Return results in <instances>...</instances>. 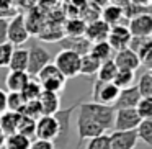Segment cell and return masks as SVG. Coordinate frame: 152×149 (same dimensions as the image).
<instances>
[{"label":"cell","instance_id":"cell-7","mask_svg":"<svg viewBox=\"0 0 152 149\" xmlns=\"http://www.w3.org/2000/svg\"><path fill=\"white\" fill-rule=\"evenodd\" d=\"M142 120L136 113V110H115L113 131H134Z\"/></svg>","mask_w":152,"mask_h":149},{"label":"cell","instance_id":"cell-33","mask_svg":"<svg viewBox=\"0 0 152 149\" xmlns=\"http://www.w3.org/2000/svg\"><path fill=\"white\" fill-rule=\"evenodd\" d=\"M113 85L118 90L128 89V87L134 85V72H129V70H118L113 79Z\"/></svg>","mask_w":152,"mask_h":149},{"label":"cell","instance_id":"cell-6","mask_svg":"<svg viewBox=\"0 0 152 149\" xmlns=\"http://www.w3.org/2000/svg\"><path fill=\"white\" fill-rule=\"evenodd\" d=\"M119 90L113 85V82H100L95 80L92 89V102L98 105H108L111 106L118 97Z\"/></svg>","mask_w":152,"mask_h":149},{"label":"cell","instance_id":"cell-8","mask_svg":"<svg viewBox=\"0 0 152 149\" xmlns=\"http://www.w3.org/2000/svg\"><path fill=\"white\" fill-rule=\"evenodd\" d=\"M77 131H79V141H77L75 149H80L83 142L88 141V139L96 138V136L106 133L103 128H100L96 123H93L92 120L85 118L83 115H77Z\"/></svg>","mask_w":152,"mask_h":149},{"label":"cell","instance_id":"cell-11","mask_svg":"<svg viewBox=\"0 0 152 149\" xmlns=\"http://www.w3.org/2000/svg\"><path fill=\"white\" fill-rule=\"evenodd\" d=\"M131 33L129 30L124 26V25H116V26L110 28V33L108 38H106V43L110 44L111 49H115L116 53L123 49H128L129 46V41H131Z\"/></svg>","mask_w":152,"mask_h":149},{"label":"cell","instance_id":"cell-30","mask_svg":"<svg viewBox=\"0 0 152 149\" xmlns=\"http://www.w3.org/2000/svg\"><path fill=\"white\" fill-rule=\"evenodd\" d=\"M25 105H26V100L23 98L20 92H10L7 93V110L13 113H20L23 112Z\"/></svg>","mask_w":152,"mask_h":149},{"label":"cell","instance_id":"cell-31","mask_svg":"<svg viewBox=\"0 0 152 149\" xmlns=\"http://www.w3.org/2000/svg\"><path fill=\"white\" fill-rule=\"evenodd\" d=\"M136 134H137V139H141L145 146H152V118L142 120L136 128Z\"/></svg>","mask_w":152,"mask_h":149},{"label":"cell","instance_id":"cell-12","mask_svg":"<svg viewBox=\"0 0 152 149\" xmlns=\"http://www.w3.org/2000/svg\"><path fill=\"white\" fill-rule=\"evenodd\" d=\"M128 49H131L141 61V66L145 64L151 67L152 61V38H131Z\"/></svg>","mask_w":152,"mask_h":149},{"label":"cell","instance_id":"cell-2","mask_svg":"<svg viewBox=\"0 0 152 149\" xmlns=\"http://www.w3.org/2000/svg\"><path fill=\"white\" fill-rule=\"evenodd\" d=\"M80 102L70 105L69 108H61L59 112L54 115L57 121V138L54 139V148H61L64 149L69 142V138H70V126H72V115L77 108H79Z\"/></svg>","mask_w":152,"mask_h":149},{"label":"cell","instance_id":"cell-39","mask_svg":"<svg viewBox=\"0 0 152 149\" xmlns=\"http://www.w3.org/2000/svg\"><path fill=\"white\" fill-rule=\"evenodd\" d=\"M28 149H56V148H54V144L49 142V141H39V139H34V141H31V144H30Z\"/></svg>","mask_w":152,"mask_h":149},{"label":"cell","instance_id":"cell-43","mask_svg":"<svg viewBox=\"0 0 152 149\" xmlns=\"http://www.w3.org/2000/svg\"><path fill=\"white\" fill-rule=\"evenodd\" d=\"M0 136H4V133H2V129H0Z\"/></svg>","mask_w":152,"mask_h":149},{"label":"cell","instance_id":"cell-1","mask_svg":"<svg viewBox=\"0 0 152 149\" xmlns=\"http://www.w3.org/2000/svg\"><path fill=\"white\" fill-rule=\"evenodd\" d=\"M77 110H79V115H83L85 118L92 120L105 131L113 128V120H115V108L113 106L98 105L93 102H80Z\"/></svg>","mask_w":152,"mask_h":149},{"label":"cell","instance_id":"cell-10","mask_svg":"<svg viewBox=\"0 0 152 149\" xmlns=\"http://www.w3.org/2000/svg\"><path fill=\"white\" fill-rule=\"evenodd\" d=\"M34 136L39 141H49L54 142L57 138V121L54 116L43 115L34 125Z\"/></svg>","mask_w":152,"mask_h":149},{"label":"cell","instance_id":"cell-15","mask_svg":"<svg viewBox=\"0 0 152 149\" xmlns=\"http://www.w3.org/2000/svg\"><path fill=\"white\" fill-rule=\"evenodd\" d=\"M111 149H134L137 144V134L134 131H111L108 134Z\"/></svg>","mask_w":152,"mask_h":149},{"label":"cell","instance_id":"cell-18","mask_svg":"<svg viewBox=\"0 0 152 149\" xmlns=\"http://www.w3.org/2000/svg\"><path fill=\"white\" fill-rule=\"evenodd\" d=\"M38 103L41 106V112L46 116H54L57 112L61 110V95L59 93H53V92H41Z\"/></svg>","mask_w":152,"mask_h":149},{"label":"cell","instance_id":"cell-23","mask_svg":"<svg viewBox=\"0 0 152 149\" xmlns=\"http://www.w3.org/2000/svg\"><path fill=\"white\" fill-rule=\"evenodd\" d=\"M88 54H92L93 57H96V59L100 61V62H105V61L108 59H113V49L110 48V44L106 43V41H102V43H95L90 46V51Z\"/></svg>","mask_w":152,"mask_h":149},{"label":"cell","instance_id":"cell-36","mask_svg":"<svg viewBox=\"0 0 152 149\" xmlns=\"http://www.w3.org/2000/svg\"><path fill=\"white\" fill-rule=\"evenodd\" d=\"M34 125H36V121H33V120H30V118H26V116L21 115V120H20V123H18L17 133L31 139V136H34Z\"/></svg>","mask_w":152,"mask_h":149},{"label":"cell","instance_id":"cell-9","mask_svg":"<svg viewBox=\"0 0 152 149\" xmlns=\"http://www.w3.org/2000/svg\"><path fill=\"white\" fill-rule=\"evenodd\" d=\"M129 30L132 38H151L152 34V15L141 13L136 15L129 20V25L126 26Z\"/></svg>","mask_w":152,"mask_h":149},{"label":"cell","instance_id":"cell-20","mask_svg":"<svg viewBox=\"0 0 152 149\" xmlns=\"http://www.w3.org/2000/svg\"><path fill=\"white\" fill-rule=\"evenodd\" d=\"M123 8H121V5L119 4H110V5H106L105 8H103V12H102V18L100 20L102 21H105L106 25H108L110 28L111 26H116V25H119V21L123 20Z\"/></svg>","mask_w":152,"mask_h":149},{"label":"cell","instance_id":"cell-28","mask_svg":"<svg viewBox=\"0 0 152 149\" xmlns=\"http://www.w3.org/2000/svg\"><path fill=\"white\" fill-rule=\"evenodd\" d=\"M141 98H152V74L151 70H145L141 77H139V82L136 85Z\"/></svg>","mask_w":152,"mask_h":149},{"label":"cell","instance_id":"cell-19","mask_svg":"<svg viewBox=\"0 0 152 149\" xmlns=\"http://www.w3.org/2000/svg\"><path fill=\"white\" fill-rule=\"evenodd\" d=\"M8 69L12 72H26L28 69V49L25 48H13Z\"/></svg>","mask_w":152,"mask_h":149},{"label":"cell","instance_id":"cell-24","mask_svg":"<svg viewBox=\"0 0 152 149\" xmlns=\"http://www.w3.org/2000/svg\"><path fill=\"white\" fill-rule=\"evenodd\" d=\"M31 144V139L26 138L23 134H10L5 136V142H4V149H28Z\"/></svg>","mask_w":152,"mask_h":149},{"label":"cell","instance_id":"cell-42","mask_svg":"<svg viewBox=\"0 0 152 149\" xmlns=\"http://www.w3.org/2000/svg\"><path fill=\"white\" fill-rule=\"evenodd\" d=\"M4 142H5V136H0V149L4 148Z\"/></svg>","mask_w":152,"mask_h":149},{"label":"cell","instance_id":"cell-4","mask_svg":"<svg viewBox=\"0 0 152 149\" xmlns=\"http://www.w3.org/2000/svg\"><path fill=\"white\" fill-rule=\"evenodd\" d=\"M54 66L59 69V72L64 77L70 79V77L79 76L80 70V56L75 53H70V51H61L57 53V56L54 57Z\"/></svg>","mask_w":152,"mask_h":149},{"label":"cell","instance_id":"cell-17","mask_svg":"<svg viewBox=\"0 0 152 149\" xmlns=\"http://www.w3.org/2000/svg\"><path fill=\"white\" fill-rule=\"evenodd\" d=\"M59 44H61V48H62L61 51H70V53L79 54L80 57L88 54L90 46H92V43H88L83 36H75V38L66 36L59 41Z\"/></svg>","mask_w":152,"mask_h":149},{"label":"cell","instance_id":"cell-37","mask_svg":"<svg viewBox=\"0 0 152 149\" xmlns=\"http://www.w3.org/2000/svg\"><path fill=\"white\" fill-rule=\"evenodd\" d=\"M85 149H111L110 148V138L108 134H100L96 138H92L87 141Z\"/></svg>","mask_w":152,"mask_h":149},{"label":"cell","instance_id":"cell-26","mask_svg":"<svg viewBox=\"0 0 152 149\" xmlns=\"http://www.w3.org/2000/svg\"><path fill=\"white\" fill-rule=\"evenodd\" d=\"M116 72H118V67L115 66L113 59H108V61L100 64L98 72H96V76H98L96 80H100V82H113Z\"/></svg>","mask_w":152,"mask_h":149},{"label":"cell","instance_id":"cell-5","mask_svg":"<svg viewBox=\"0 0 152 149\" xmlns=\"http://www.w3.org/2000/svg\"><path fill=\"white\" fill-rule=\"evenodd\" d=\"M48 64H51V54L48 53V49H44L39 43L31 44V48L28 49V76L36 77L39 74V70L43 67H46Z\"/></svg>","mask_w":152,"mask_h":149},{"label":"cell","instance_id":"cell-22","mask_svg":"<svg viewBox=\"0 0 152 149\" xmlns=\"http://www.w3.org/2000/svg\"><path fill=\"white\" fill-rule=\"evenodd\" d=\"M30 79L31 77L26 72H12L10 70L5 79V85H7L8 92H21Z\"/></svg>","mask_w":152,"mask_h":149},{"label":"cell","instance_id":"cell-38","mask_svg":"<svg viewBox=\"0 0 152 149\" xmlns=\"http://www.w3.org/2000/svg\"><path fill=\"white\" fill-rule=\"evenodd\" d=\"M12 53H13V46H12L10 43L0 44V69L8 67V62H10Z\"/></svg>","mask_w":152,"mask_h":149},{"label":"cell","instance_id":"cell-13","mask_svg":"<svg viewBox=\"0 0 152 149\" xmlns=\"http://www.w3.org/2000/svg\"><path fill=\"white\" fill-rule=\"evenodd\" d=\"M110 33V26L102 21L100 18H95V20L88 21L85 26V31H83V38H85L88 43L95 44V43H102V41H106Z\"/></svg>","mask_w":152,"mask_h":149},{"label":"cell","instance_id":"cell-14","mask_svg":"<svg viewBox=\"0 0 152 149\" xmlns=\"http://www.w3.org/2000/svg\"><path fill=\"white\" fill-rule=\"evenodd\" d=\"M139 100H141V95H139L136 85H132V87H128V89L119 90L118 97H116L115 103L111 106L115 110H129V108L136 110Z\"/></svg>","mask_w":152,"mask_h":149},{"label":"cell","instance_id":"cell-34","mask_svg":"<svg viewBox=\"0 0 152 149\" xmlns=\"http://www.w3.org/2000/svg\"><path fill=\"white\" fill-rule=\"evenodd\" d=\"M21 115L30 118V120H33V121H38V120L43 116V112H41V106H39V103H38V100L36 102H26Z\"/></svg>","mask_w":152,"mask_h":149},{"label":"cell","instance_id":"cell-16","mask_svg":"<svg viewBox=\"0 0 152 149\" xmlns=\"http://www.w3.org/2000/svg\"><path fill=\"white\" fill-rule=\"evenodd\" d=\"M113 62L118 67V70H129V72H136V69H139V66H141L139 57L131 49L118 51L116 56L113 57Z\"/></svg>","mask_w":152,"mask_h":149},{"label":"cell","instance_id":"cell-40","mask_svg":"<svg viewBox=\"0 0 152 149\" xmlns=\"http://www.w3.org/2000/svg\"><path fill=\"white\" fill-rule=\"evenodd\" d=\"M7 26H8V20L0 18V44L7 43Z\"/></svg>","mask_w":152,"mask_h":149},{"label":"cell","instance_id":"cell-27","mask_svg":"<svg viewBox=\"0 0 152 149\" xmlns=\"http://www.w3.org/2000/svg\"><path fill=\"white\" fill-rule=\"evenodd\" d=\"M100 61L96 57H93L92 54H85V56L80 57V70L79 74H83V76H93V74L98 72L100 67Z\"/></svg>","mask_w":152,"mask_h":149},{"label":"cell","instance_id":"cell-25","mask_svg":"<svg viewBox=\"0 0 152 149\" xmlns=\"http://www.w3.org/2000/svg\"><path fill=\"white\" fill-rule=\"evenodd\" d=\"M85 20H82V18H70V20L66 21V25H64V31H66V34L69 38H75V36H83V31H85Z\"/></svg>","mask_w":152,"mask_h":149},{"label":"cell","instance_id":"cell-32","mask_svg":"<svg viewBox=\"0 0 152 149\" xmlns=\"http://www.w3.org/2000/svg\"><path fill=\"white\" fill-rule=\"evenodd\" d=\"M41 92H43V89H41L39 82H36V80H31V79H30L20 93L23 95V98L26 100V102H36V100L39 98Z\"/></svg>","mask_w":152,"mask_h":149},{"label":"cell","instance_id":"cell-21","mask_svg":"<svg viewBox=\"0 0 152 149\" xmlns=\"http://www.w3.org/2000/svg\"><path fill=\"white\" fill-rule=\"evenodd\" d=\"M21 120L20 113H13V112H5L4 115L0 116V129L4 133V136H10L15 134L18 129V123Z\"/></svg>","mask_w":152,"mask_h":149},{"label":"cell","instance_id":"cell-35","mask_svg":"<svg viewBox=\"0 0 152 149\" xmlns=\"http://www.w3.org/2000/svg\"><path fill=\"white\" fill-rule=\"evenodd\" d=\"M136 113L141 120H151L152 118V98H141L136 106Z\"/></svg>","mask_w":152,"mask_h":149},{"label":"cell","instance_id":"cell-41","mask_svg":"<svg viewBox=\"0 0 152 149\" xmlns=\"http://www.w3.org/2000/svg\"><path fill=\"white\" fill-rule=\"evenodd\" d=\"M7 112V92L0 89V116Z\"/></svg>","mask_w":152,"mask_h":149},{"label":"cell","instance_id":"cell-3","mask_svg":"<svg viewBox=\"0 0 152 149\" xmlns=\"http://www.w3.org/2000/svg\"><path fill=\"white\" fill-rule=\"evenodd\" d=\"M30 38V33L26 30V23H25V15L17 13L13 15L7 26V43H10L12 46H23Z\"/></svg>","mask_w":152,"mask_h":149},{"label":"cell","instance_id":"cell-29","mask_svg":"<svg viewBox=\"0 0 152 149\" xmlns=\"http://www.w3.org/2000/svg\"><path fill=\"white\" fill-rule=\"evenodd\" d=\"M36 77H38V80H39V84L48 82V80H66V77L59 72V69H57L53 62L48 64L46 67H43Z\"/></svg>","mask_w":152,"mask_h":149},{"label":"cell","instance_id":"cell-44","mask_svg":"<svg viewBox=\"0 0 152 149\" xmlns=\"http://www.w3.org/2000/svg\"><path fill=\"white\" fill-rule=\"evenodd\" d=\"M2 149H4V148H2Z\"/></svg>","mask_w":152,"mask_h":149}]
</instances>
